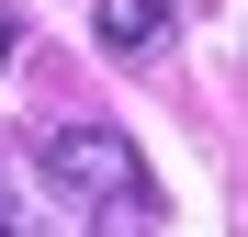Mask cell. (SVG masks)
Listing matches in <instances>:
<instances>
[{
	"label": "cell",
	"mask_w": 248,
	"mask_h": 237,
	"mask_svg": "<svg viewBox=\"0 0 248 237\" xmlns=\"http://www.w3.org/2000/svg\"><path fill=\"white\" fill-rule=\"evenodd\" d=\"M192 12V0H102V57H158V46H170V23Z\"/></svg>",
	"instance_id": "obj_2"
},
{
	"label": "cell",
	"mask_w": 248,
	"mask_h": 237,
	"mask_svg": "<svg viewBox=\"0 0 248 237\" xmlns=\"http://www.w3.org/2000/svg\"><path fill=\"white\" fill-rule=\"evenodd\" d=\"M12 57H23V12L0 0V68H12Z\"/></svg>",
	"instance_id": "obj_3"
},
{
	"label": "cell",
	"mask_w": 248,
	"mask_h": 237,
	"mask_svg": "<svg viewBox=\"0 0 248 237\" xmlns=\"http://www.w3.org/2000/svg\"><path fill=\"white\" fill-rule=\"evenodd\" d=\"M0 237H34V215H23V204H12V192H0Z\"/></svg>",
	"instance_id": "obj_4"
},
{
	"label": "cell",
	"mask_w": 248,
	"mask_h": 237,
	"mask_svg": "<svg viewBox=\"0 0 248 237\" xmlns=\"http://www.w3.org/2000/svg\"><path fill=\"white\" fill-rule=\"evenodd\" d=\"M46 181L68 192V204H91V215H124V204H158V181H147V158L136 136H113V125H57L46 147Z\"/></svg>",
	"instance_id": "obj_1"
}]
</instances>
